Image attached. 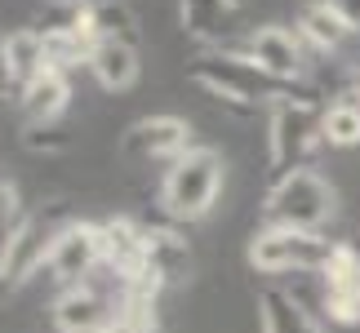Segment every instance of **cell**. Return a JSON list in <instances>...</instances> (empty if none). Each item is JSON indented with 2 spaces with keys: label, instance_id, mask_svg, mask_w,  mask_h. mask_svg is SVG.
Segmentation results:
<instances>
[{
  "label": "cell",
  "instance_id": "cell-7",
  "mask_svg": "<svg viewBox=\"0 0 360 333\" xmlns=\"http://www.w3.org/2000/svg\"><path fill=\"white\" fill-rule=\"evenodd\" d=\"M191 147H196L191 143V120L183 116H147L120 133L124 160H178Z\"/></svg>",
  "mask_w": 360,
  "mask_h": 333
},
{
  "label": "cell",
  "instance_id": "cell-2",
  "mask_svg": "<svg viewBox=\"0 0 360 333\" xmlns=\"http://www.w3.org/2000/svg\"><path fill=\"white\" fill-rule=\"evenodd\" d=\"M223 156L214 147H191L178 160H169V169L160 178V209L169 222H200L210 218L223 191Z\"/></svg>",
  "mask_w": 360,
  "mask_h": 333
},
{
  "label": "cell",
  "instance_id": "cell-30",
  "mask_svg": "<svg viewBox=\"0 0 360 333\" xmlns=\"http://www.w3.org/2000/svg\"><path fill=\"white\" fill-rule=\"evenodd\" d=\"M352 289H356V294H360V271H356V280H352Z\"/></svg>",
  "mask_w": 360,
  "mask_h": 333
},
{
  "label": "cell",
  "instance_id": "cell-18",
  "mask_svg": "<svg viewBox=\"0 0 360 333\" xmlns=\"http://www.w3.org/2000/svg\"><path fill=\"white\" fill-rule=\"evenodd\" d=\"M245 0H183V32L196 40H214L223 45L227 22L240 13Z\"/></svg>",
  "mask_w": 360,
  "mask_h": 333
},
{
  "label": "cell",
  "instance_id": "cell-15",
  "mask_svg": "<svg viewBox=\"0 0 360 333\" xmlns=\"http://www.w3.org/2000/svg\"><path fill=\"white\" fill-rule=\"evenodd\" d=\"M298 32H302V40H311L316 49H342L347 40L356 36V27L342 18V13L334 9V5H325V0H307V5L298 9Z\"/></svg>",
  "mask_w": 360,
  "mask_h": 333
},
{
  "label": "cell",
  "instance_id": "cell-6",
  "mask_svg": "<svg viewBox=\"0 0 360 333\" xmlns=\"http://www.w3.org/2000/svg\"><path fill=\"white\" fill-rule=\"evenodd\" d=\"M94 267H103V227L98 222H67V227L53 231L49 254H45L49 280H58L67 289V285L89 280Z\"/></svg>",
  "mask_w": 360,
  "mask_h": 333
},
{
  "label": "cell",
  "instance_id": "cell-9",
  "mask_svg": "<svg viewBox=\"0 0 360 333\" xmlns=\"http://www.w3.org/2000/svg\"><path fill=\"white\" fill-rule=\"evenodd\" d=\"M49 240H53V231H49L45 214H27L13 231H5V244H0V275H5L9 289H22L40 267H45Z\"/></svg>",
  "mask_w": 360,
  "mask_h": 333
},
{
  "label": "cell",
  "instance_id": "cell-24",
  "mask_svg": "<svg viewBox=\"0 0 360 333\" xmlns=\"http://www.w3.org/2000/svg\"><path fill=\"white\" fill-rule=\"evenodd\" d=\"M356 271H360V249L338 240L334 254H329L325 267H321V285H325V289H342V285L356 280Z\"/></svg>",
  "mask_w": 360,
  "mask_h": 333
},
{
  "label": "cell",
  "instance_id": "cell-25",
  "mask_svg": "<svg viewBox=\"0 0 360 333\" xmlns=\"http://www.w3.org/2000/svg\"><path fill=\"white\" fill-rule=\"evenodd\" d=\"M321 311L329 315V325H360V294L352 285L325 289V294H321Z\"/></svg>",
  "mask_w": 360,
  "mask_h": 333
},
{
  "label": "cell",
  "instance_id": "cell-28",
  "mask_svg": "<svg viewBox=\"0 0 360 333\" xmlns=\"http://www.w3.org/2000/svg\"><path fill=\"white\" fill-rule=\"evenodd\" d=\"M325 5H334V9L342 13V18H347V22L356 27V32H360V0H325Z\"/></svg>",
  "mask_w": 360,
  "mask_h": 333
},
{
  "label": "cell",
  "instance_id": "cell-13",
  "mask_svg": "<svg viewBox=\"0 0 360 333\" xmlns=\"http://www.w3.org/2000/svg\"><path fill=\"white\" fill-rule=\"evenodd\" d=\"M258 333H329V329L289 289H262L258 294Z\"/></svg>",
  "mask_w": 360,
  "mask_h": 333
},
{
  "label": "cell",
  "instance_id": "cell-19",
  "mask_svg": "<svg viewBox=\"0 0 360 333\" xmlns=\"http://www.w3.org/2000/svg\"><path fill=\"white\" fill-rule=\"evenodd\" d=\"M94 0H45V5L36 9L32 27L40 36H58V32H80V22H85Z\"/></svg>",
  "mask_w": 360,
  "mask_h": 333
},
{
  "label": "cell",
  "instance_id": "cell-16",
  "mask_svg": "<svg viewBox=\"0 0 360 333\" xmlns=\"http://www.w3.org/2000/svg\"><path fill=\"white\" fill-rule=\"evenodd\" d=\"M147 262L165 280H187L191 275V244L183 240L178 227H147Z\"/></svg>",
  "mask_w": 360,
  "mask_h": 333
},
{
  "label": "cell",
  "instance_id": "cell-10",
  "mask_svg": "<svg viewBox=\"0 0 360 333\" xmlns=\"http://www.w3.org/2000/svg\"><path fill=\"white\" fill-rule=\"evenodd\" d=\"M245 45H249V58H254L267 76H276V80H298L302 76V63L307 58H302V45H298V36L289 32V27L267 22V27H258Z\"/></svg>",
  "mask_w": 360,
  "mask_h": 333
},
{
  "label": "cell",
  "instance_id": "cell-26",
  "mask_svg": "<svg viewBox=\"0 0 360 333\" xmlns=\"http://www.w3.org/2000/svg\"><path fill=\"white\" fill-rule=\"evenodd\" d=\"M22 218H27V209H22V191L13 187L9 178H0V231H13Z\"/></svg>",
  "mask_w": 360,
  "mask_h": 333
},
{
  "label": "cell",
  "instance_id": "cell-14",
  "mask_svg": "<svg viewBox=\"0 0 360 333\" xmlns=\"http://www.w3.org/2000/svg\"><path fill=\"white\" fill-rule=\"evenodd\" d=\"M89 72H94V80H98L107 93L134 89L138 72H143V63H138V45H129V40H98L94 53H89Z\"/></svg>",
  "mask_w": 360,
  "mask_h": 333
},
{
  "label": "cell",
  "instance_id": "cell-17",
  "mask_svg": "<svg viewBox=\"0 0 360 333\" xmlns=\"http://www.w3.org/2000/svg\"><path fill=\"white\" fill-rule=\"evenodd\" d=\"M5 67H9V80L13 85H32L40 72H49L45 67V36L36 32V27H18V32L5 36Z\"/></svg>",
  "mask_w": 360,
  "mask_h": 333
},
{
  "label": "cell",
  "instance_id": "cell-20",
  "mask_svg": "<svg viewBox=\"0 0 360 333\" xmlns=\"http://www.w3.org/2000/svg\"><path fill=\"white\" fill-rule=\"evenodd\" d=\"M321 133H325L329 147H360V103L356 98L329 103L325 120H321Z\"/></svg>",
  "mask_w": 360,
  "mask_h": 333
},
{
  "label": "cell",
  "instance_id": "cell-12",
  "mask_svg": "<svg viewBox=\"0 0 360 333\" xmlns=\"http://www.w3.org/2000/svg\"><path fill=\"white\" fill-rule=\"evenodd\" d=\"M67 103H72V80L63 72H40L32 85L18 89V111H22L27 129H36V124H58Z\"/></svg>",
  "mask_w": 360,
  "mask_h": 333
},
{
  "label": "cell",
  "instance_id": "cell-5",
  "mask_svg": "<svg viewBox=\"0 0 360 333\" xmlns=\"http://www.w3.org/2000/svg\"><path fill=\"white\" fill-rule=\"evenodd\" d=\"M338 240H329L325 231H298V227H267L249 240L245 258L249 267L262 275H321L325 258L334 254Z\"/></svg>",
  "mask_w": 360,
  "mask_h": 333
},
{
  "label": "cell",
  "instance_id": "cell-11",
  "mask_svg": "<svg viewBox=\"0 0 360 333\" xmlns=\"http://www.w3.org/2000/svg\"><path fill=\"white\" fill-rule=\"evenodd\" d=\"M98 227H103V267L116 280H129L147 262V227H138L134 218H107Z\"/></svg>",
  "mask_w": 360,
  "mask_h": 333
},
{
  "label": "cell",
  "instance_id": "cell-32",
  "mask_svg": "<svg viewBox=\"0 0 360 333\" xmlns=\"http://www.w3.org/2000/svg\"><path fill=\"white\" fill-rule=\"evenodd\" d=\"M116 333H120V329H116Z\"/></svg>",
  "mask_w": 360,
  "mask_h": 333
},
{
  "label": "cell",
  "instance_id": "cell-21",
  "mask_svg": "<svg viewBox=\"0 0 360 333\" xmlns=\"http://www.w3.org/2000/svg\"><path fill=\"white\" fill-rule=\"evenodd\" d=\"M94 27H98V40H129V45H138V18L124 0H94Z\"/></svg>",
  "mask_w": 360,
  "mask_h": 333
},
{
  "label": "cell",
  "instance_id": "cell-22",
  "mask_svg": "<svg viewBox=\"0 0 360 333\" xmlns=\"http://www.w3.org/2000/svg\"><path fill=\"white\" fill-rule=\"evenodd\" d=\"M89 53H94V45H85L76 32H58V36H45V67L49 72H72V67H80L85 63L89 67Z\"/></svg>",
  "mask_w": 360,
  "mask_h": 333
},
{
  "label": "cell",
  "instance_id": "cell-31",
  "mask_svg": "<svg viewBox=\"0 0 360 333\" xmlns=\"http://www.w3.org/2000/svg\"><path fill=\"white\" fill-rule=\"evenodd\" d=\"M356 98H360V72H356Z\"/></svg>",
  "mask_w": 360,
  "mask_h": 333
},
{
  "label": "cell",
  "instance_id": "cell-8",
  "mask_svg": "<svg viewBox=\"0 0 360 333\" xmlns=\"http://www.w3.org/2000/svg\"><path fill=\"white\" fill-rule=\"evenodd\" d=\"M116 307L120 298H107L89 280L67 285L58 302H53V329L58 333H116Z\"/></svg>",
  "mask_w": 360,
  "mask_h": 333
},
{
  "label": "cell",
  "instance_id": "cell-23",
  "mask_svg": "<svg viewBox=\"0 0 360 333\" xmlns=\"http://www.w3.org/2000/svg\"><path fill=\"white\" fill-rule=\"evenodd\" d=\"M116 329H120V333H160L156 302L120 294V307H116Z\"/></svg>",
  "mask_w": 360,
  "mask_h": 333
},
{
  "label": "cell",
  "instance_id": "cell-3",
  "mask_svg": "<svg viewBox=\"0 0 360 333\" xmlns=\"http://www.w3.org/2000/svg\"><path fill=\"white\" fill-rule=\"evenodd\" d=\"M321 120H325V107L311 93H281L267 107V164L276 174L307 164V156L325 143Z\"/></svg>",
  "mask_w": 360,
  "mask_h": 333
},
{
  "label": "cell",
  "instance_id": "cell-1",
  "mask_svg": "<svg viewBox=\"0 0 360 333\" xmlns=\"http://www.w3.org/2000/svg\"><path fill=\"white\" fill-rule=\"evenodd\" d=\"M191 80L231 111H258V103L271 107L285 93V80L267 76L249 58V45H231V40L214 45V53H205L200 63H191Z\"/></svg>",
  "mask_w": 360,
  "mask_h": 333
},
{
  "label": "cell",
  "instance_id": "cell-4",
  "mask_svg": "<svg viewBox=\"0 0 360 333\" xmlns=\"http://www.w3.org/2000/svg\"><path fill=\"white\" fill-rule=\"evenodd\" d=\"M334 209H338L334 187L311 164L276 174V183L267 187V200H262V214L271 218V227H298V231H325Z\"/></svg>",
  "mask_w": 360,
  "mask_h": 333
},
{
  "label": "cell",
  "instance_id": "cell-27",
  "mask_svg": "<svg viewBox=\"0 0 360 333\" xmlns=\"http://www.w3.org/2000/svg\"><path fill=\"white\" fill-rule=\"evenodd\" d=\"M22 143L32 147V151H67V147H72V138L58 133V124H36V129L22 133Z\"/></svg>",
  "mask_w": 360,
  "mask_h": 333
},
{
  "label": "cell",
  "instance_id": "cell-29",
  "mask_svg": "<svg viewBox=\"0 0 360 333\" xmlns=\"http://www.w3.org/2000/svg\"><path fill=\"white\" fill-rule=\"evenodd\" d=\"M13 89V80H9V67H5V36H0V98Z\"/></svg>",
  "mask_w": 360,
  "mask_h": 333
}]
</instances>
